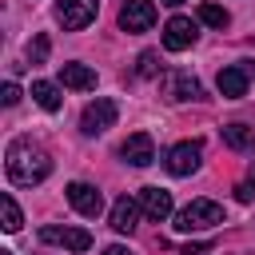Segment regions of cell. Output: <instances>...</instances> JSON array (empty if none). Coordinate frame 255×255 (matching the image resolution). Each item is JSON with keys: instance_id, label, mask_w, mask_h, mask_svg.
<instances>
[{"instance_id": "cell-1", "label": "cell", "mask_w": 255, "mask_h": 255, "mask_svg": "<svg viewBox=\"0 0 255 255\" xmlns=\"http://www.w3.org/2000/svg\"><path fill=\"white\" fill-rule=\"evenodd\" d=\"M4 171H8V179L16 187H36V183H44L52 175V155L36 139L16 135L8 143V151H4Z\"/></svg>"}, {"instance_id": "cell-2", "label": "cell", "mask_w": 255, "mask_h": 255, "mask_svg": "<svg viewBox=\"0 0 255 255\" xmlns=\"http://www.w3.org/2000/svg\"><path fill=\"white\" fill-rule=\"evenodd\" d=\"M223 223V207L215 199H191L183 211H175V231L195 235V231H211Z\"/></svg>"}, {"instance_id": "cell-3", "label": "cell", "mask_w": 255, "mask_h": 255, "mask_svg": "<svg viewBox=\"0 0 255 255\" xmlns=\"http://www.w3.org/2000/svg\"><path fill=\"white\" fill-rule=\"evenodd\" d=\"M116 116H120L116 100L100 96V100H92V104L84 108V116H80V131H84V135H104V131L116 124Z\"/></svg>"}, {"instance_id": "cell-4", "label": "cell", "mask_w": 255, "mask_h": 255, "mask_svg": "<svg viewBox=\"0 0 255 255\" xmlns=\"http://www.w3.org/2000/svg\"><path fill=\"white\" fill-rule=\"evenodd\" d=\"M199 163H203V143L199 139H183V143L167 147V155H163V167L171 175H191V171H199Z\"/></svg>"}, {"instance_id": "cell-5", "label": "cell", "mask_w": 255, "mask_h": 255, "mask_svg": "<svg viewBox=\"0 0 255 255\" xmlns=\"http://www.w3.org/2000/svg\"><path fill=\"white\" fill-rule=\"evenodd\" d=\"M251 80H255V64H251V60H243V64L223 68V72H219V80H215V88H219V96H223V100H243Z\"/></svg>"}, {"instance_id": "cell-6", "label": "cell", "mask_w": 255, "mask_h": 255, "mask_svg": "<svg viewBox=\"0 0 255 255\" xmlns=\"http://www.w3.org/2000/svg\"><path fill=\"white\" fill-rule=\"evenodd\" d=\"M100 12V0H56V20L68 28V32H80L96 20Z\"/></svg>"}, {"instance_id": "cell-7", "label": "cell", "mask_w": 255, "mask_h": 255, "mask_svg": "<svg viewBox=\"0 0 255 255\" xmlns=\"http://www.w3.org/2000/svg\"><path fill=\"white\" fill-rule=\"evenodd\" d=\"M159 88H163V96L175 100V104H183V100H203V84H199L191 72H183V68H171V72L159 80Z\"/></svg>"}, {"instance_id": "cell-8", "label": "cell", "mask_w": 255, "mask_h": 255, "mask_svg": "<svg viewBox=\"0 0 255 255\" xmlns=\"http://www.w3.org/2000/svg\"><path fill=\"white\" fill-rule=\"evenodd\" d=\"M40 239L52 243V247H68V251H88L92 247V235L84 227H60V223H44Z\"/></svg>"}, {"instance_id": "cell-9", "label": "cell", "mask_w": 255, "mask_h": 255, "mask_svg": "<svg viewBox=\"0 0 255 255\" xmlns=\"http://www.w3.org/2000/svg\"><path fill=\"white\" fill-rule=\"evenodd\" d=\"M195 40H199L195 20H187V16H171V20L163 24V48H167V52H183V48H191Z\"/></svg>"}, {"instance_id": "cell-10", "label": "cell", "mask_w": 255, "mask_h": 255, "mask_svg": "<svg viewBox=\"0 0 255 255\" xmlns=\"http://www.w3.org/2000/svg\"><path fill=\"white\" fill-rule=\"evenodd\" d=\"M155 24V4L151 0H124L120 8V28L124 32H147Z\"/></svg>"}, {"instance_id": "cell-11", "label": "cell", "mask_w": 255, "mask_h": 255, "mask_svg": "<svg viewBox=\"0 0 255 255\" xmlns=\"http://www.w3.org/2000/svg\"><path fill=\"white\" fill-rule=\"evenodd\" d=\"M68 203H72L80 215H88V219H96V215L104 211V195H100L92 183H84V179H72V183H68Z\"/></svg>"}, {"instance_id": "cell-12", "label": "cell", "mask_w": 255, "mask_h": 255, "mask_svg": "<svg viewBox=\"0 0 255 255\" xmlns=\"http://www.w3.org/2000/svg\"><path fill=\"white\" fill-rule=\"evenodd\" d=\"M120 155H124L131 167H147V163L155 159V143H151L147 131H131V135L120 143Z\"/></svg>"}, {"instance_id": "cell-13", "label": "cell", "mask_w": 255, "mask_h": 255, "mask_svg": "<svg viewBox=\"0 0 255 255\" xmlns=\"http://www.w3.org/2000/svg\"><path fill=\"white\" fill-rule=\"evenodd\" d=\"M139 207H143L147 219L163 223V219L171 215V191H163V187H143V191H139Z\"/></svg>"}, {"instance_id": "cell-14", "label": "cell", "mask_w": 255, "mask_h": 255, "mask_svg": "<svg viewBox=\"0 0 255 255\" xmlns=\"http://www.w3.org/2000/svg\"><path fill=\"white\" fill-rule=\"evenodd\" d=\"M139 199H128V195H120L116 203H112V227L120 231V235H131L135 231V223H139Z\"/></svg>"}, {"instance_id": "cell-15", "label": "cell", "mask_w": 255, "mask_h": 255, "mask_svg": "<svg viewBox=\"0 0 255 255\" xmlns=\"http://www.w3.org/2000/svg\"><path fill=\"white\" fill-rule=\"evenodd\" d=\"M60 84L76 88V92H92L96 88V72L88 64H60Z\"/></svg>"}, {"instance_id": "cell-16", "label": "cell", "mask_w": 255, "mask_h": 255, "mask_svg": "<svg viewBox=\"0 0 255 255\" xmlns=\"http://www.w3.org/2000/svg\"><path fill=\"white\" fill-rule=\"evenodd\" d=\"M223 143L235 151H251L255 155V128L251 124H227L223 128Z\"/></svg>"}, {"instance_id": "cell-17", "label": "cell", "mask_w": 255, "mask_h": 255, "mask_svg": "<svg viewBox=\"0 0 255 255\" xmlns=\"http://www.w3.org/2000/svg\"><path fill=\"white\" fill-rule=\"evenodd\" d=\"M32 100H36L44 112H60V104H64L60 88H56V84H48V80H32Z\"/></svg>"}, {"instance_id": "cell-18", "label": "cell", "mask_w": 255, "mask_h": 255, "mask_svg": "<svg viewBox=\"0 0 255 255\" xmlns=\"http://www.w3.org/2000/svg\"><path fill=\"white\" fill-rule=\"evenodd\" d=\"M199 20H203L207 28H227V24H231L227 8H219V4H211V0H203V4H199Z\"/></svg>"}, {"instance_id": "cell-19", "label": "cell", "mask_w": 255, "mask_h": 255, "mask_svg": "<svg viewBox=\"0 0 255 255\" xmlns=\"http://www.w3.org/2000/svg\"><path fill=\"white\" fill-rule=\"evenodd\" d=\"M0 211H4V231H20L24 227V215H20V207H16V199L8 191L0 195Z\"/></svg>"}, {"instance_id": "cell-20", "label": "cell", "mask_w": 255, "mask_h": 255, "mask_svg": "<svg viewBox=\"0 0 255 255\" xmlns=\"http://www.w3.org/2000/svg\"><path fill=\"white\" fill-rule=\"evenodd\" d=\"M48 52H52V40H48V36H36V40L28 44V60H32V64H44Z\"/></svg>"}, {"instance_id": "cell-21", "label": "cell", "mask_w": 255, "mask_h": 255, "mask_svg": "<svg viewBox=\"0 0 255 255\" xmlns=\"http://www.w3.org/2000/svg\"><path fill=\"white\" fill-rule=\"evenodd\" d=\"M135 72H139V76H155V72H159V52H143L139 64H135Z\"/></svg>"}, {"instance_id": "cell-22", "label": "cell", "mask_w": 255, "mask_h": 255, "mask_svg": "<svg viewBox=\"0 0 255 255\" xmlns=\"http://www.w3.org/2000/svg\"><path fill=\"white\" fill-rule=\"evenodd\" d=\"M0 104H4V108H12V104H20V88H16L12 80H8L4 88H0Z\"/></svg>"}, {"instance_id": "cell-23", "label": "cell", "mask_w": 255, "mask_h": 255, "mask_svg": "<svg viewBox=\"0 0 255 255\" xmlns=\"http://www.w3.org/2000/svg\"><path fill=\"white\" fill-rule=\"evenodd\" d=\"M235 199H239V203H251V199H255V179H251V183H239V187H235Z\"/></svg>"}, {"instance_id": "cell-24", "label": "cell", "mask_w": 255, "mask_h": 255, "mask_svg": "<svg viewBox=\"0 0 255 255\" xmlns=\"http://www.w3.org/2000/svg\"><path fill=\"white\" fill-rule=\"evenodd\" d=\"M104 255H131L128 247H120V243H112V247H104Z\"/></svg>"}, {"instance_id": "cell-25", "label": "cell", "mask_w": 255, "mask_h": 255, "mask_svg": "<svg viewBox=\"0 0 255 255\" xmlns=\"http://www.w3.org/2000/svg\"><path fill=\"white\" fill-rule=\"evenodd\" d=\"M163 4H187V0H163Z\"/></svg>"}]
</instances>
